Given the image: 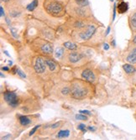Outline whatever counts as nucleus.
<instances>
[{
  "mask_svg": "<svg viewBox=\"0 0 136 140\" xmlns=\"http://www.w3.org/2000/svg\"><path fill=\"white\" fill-rule=\"evenodd\" d=\"M45 9L48 11V13L53 15H57L62 11V6L60 3L55 1V0H46Z\"/></svg>",
  "mask_w": 136,
  "mask_h": 140,
  "instance_id": "1",
  "label": "nucleus"
},
{
  "mask_svg": "<svg viewBox=\"0 0 136 140\" xmlns=\"http://www.w3.org/2000/svg\"><path fill=\"white\" fill-rule=\"evenodd\" d=\"M71 92H72V97H74L75 99H82L88 94V90L80 85L75 84L72 87Z\"/></svg>",
  "mask_w": 136,
  "mask_h": 140,
  "instance_id": "2",
  "label": "nucleus"
},
{
  "mask_svg": "<svg viewBox=\"0 0 136 140\" xmlns=\"http://www.w3.org/2000/svg\"><path fill=\"white\" fill-rule=\"evenodd\" d=\"M3 98L6 102L11 107H16L18 105L19 100H18V97L15 92L7 91L3 93Z\"/></svg>",
  "mask_w": 136,
  "mask_h": 140,
  "instance_id": "3",
  "label": "nucleus"
},
{
  "mask_svg": "<svg viewBox=\"0 0 136 140\" xmlns=\"http://www.w3.org/2000/svg\"><path fill=\"white\" fill-rule=\"evenodd\" d=\"M45 66L46 63L45 61L42 59L41 57H37L35 60V63H34V70L37 73L41 74L45 71Z\"/></svg>",
  "mask_w": 136,
  "mask_h": 140,
  "instance_id": "4",
  "label": "nucleus"
},
{
  "mask_svg": "<svg viewBox=\"0 0 136 140\" xmlns=\"http://www.w3.org/2000/svg\"><path fill=\"white\" fill-rule=\"evenodd\" d=\"M95 31H96V28H95L94 25H88L86 30L80 34V37L82 38V40H89L93 35Z\"/></svg>",
  "mask_w": 136,
  "mask_h": 140,
  "instance_id": "5",
  "label": "nucleus"
},
{
  "mask_svg": "<svg viewBox=\"0 0 136 140\" xmlns=\"http://www.w3.org/2000/svg\"><path fill=\"white\" fill-rule=\"evenodd\" d=\"M82 77L86 81L90 82H93L95 81V75L91 70H84L82 73Z\"/></svg>",
  "mask_w": 136,
  "mask_h": 140,
  "instance_id": "6",
  "label": "nucleus"
},
{
  "mask_svg": "<svg viewBox=\"0 0 136 140\" xmlns=\"http://www.w3.org/2000/svg\"><path fill=\"white\" fill-rule=\"evenodd\" d=\"M68 58H69V60L72 63H76L81 60L82 56H81L80 54L76 53V52H72V53L69 55Z\"/></svg>",
  "mask_w": 136,
  "mask_h": 140,
  "instance_id": "7",
  "label": "nucleus"
},
{
  "mask_svg": "<svg viewBox=\"0 0 136 140\" xmlns=\"http://www.w3.org/2000/svg\"><path fill=\"white\" fill-rule=\"evenodd\" d=\"M117 9H118V12H119V14H124L125 12H127L128 9H129V5H128V3H125V2H121V3L118 5Z\"/></svg>",
  "mask_w": 136,
  "mask_h": 140,
  "instance_id": "8",
  "label": "nucleus"
},
{
  "mask_svg": "<svg viewBox=\"0 0 136 140\" xmlns=\"http://www.w3.org/2000/svg\"><path fill=\"white\" fill-rule=\"evenodd\" d=\"M41 50L43 53L49 55V54H51L52 52H53V48H52L51 44L47 43V44H44L43 45H42Z\"/></svg>",
  "mask_w": 136,
  "mask_h": 140,
  "instance_id": "9",
  "label": "nucleus"
},
{
  "mask_svg": "<svg viewBox=\"0 0 136 140\" xmlns=\"http://www.w3.org/2000/svg\"><path fill=\"white\" fill-rule=\"evenodd\" d=\"M127 60L129 63H132V64H135L136 63V48L134 49L129 53V55L127 57Z\"/></svg>",
  "mask_w": 136,
  "mask_h": 140,
  "instance_id": "10",
  "label": "nucleus"
},
{
  "mask_svg": "<svg viewBox=\"0 0 136 140\" xmlns=\"http://www.w3.org/2000/svg\"><path fill=\"white\" fill-rule=\"evenodd\" d=\"M123 70H124V71L128 73V74H133V73L135 72V68L133 66H131V65L129 64H125L123 66Z\"/></svg>",
  "mask_w": 136,
  "mask_h": 140,
  "instance_id": "11",
  "label": "nucleus"
},
{
  "mask_svg": "<svg viewBox=\"0 0 136 140\" xmlns=\"http://www.w3.org/2000/svg\"><path fill=\"white\" fill-rule=\"evenodd\" d=\"M19 123L21 125L23 126H26V125H29L30 123H31V120L28 117L26 116H20L19 117Z\"/></svg>",
  "mask_w": 136,
  "mask_h": 140,
  "instance_id": "12",
  "label": "nucleus"
},
{
  "mask_svg": "<svg viewBox=\"0 0 136 140\" xmlns=\"http://www.w3.org/2000/svg\"><path fill=\"white\" fill-rule=\"evenodd\" d=\"M45 63H46V66H48L49 69H50V70H51V71H53V70H56V62L54 61V60H45Z\"/></svg>",
  "mask_w": 136,
  "mask_h": 140,
  "instance_id": "13",
  "label": "nucleus"
},
{
  "mask_svg": "<svg viewBox=\"0 0 136 140\" xmlns=\"http://www.w3.org/2000/svg\"><path fill=\"white\" fill-rule=\"evenodd\" d=\"M69 135H70V131L66 129V130H60L56 137L58 139H61V138H68Z\"/></svg>",
  "mask_w": 136,
  "mask_h": 140,
  "instance_id": "14",
  "label": "nucleus"
},
{
  "mask_svg": "<svg viewBox=\"0 0 136 140\" xmlns=\"http://www.w3.org/2000/svg\"><path fill=\"white\" fill-rule=\"evenodd\" d=\"M64 46L66 48H67L68 50H76V44H75L74 43H72V42H65Z\"/></svg>",
  "mask_w": 136,
  "mask_h": 140,
  "instance_id": "15",
  "label": "nucleus"
},
{
  "mask_svg": "<svg viewBox=\"0 0 136 140\" xmlns=\"http://www.w3.org/2000/svg\"><path fill=\"white\" fill-rule=\"evenodd\" d=\"M37 6H38V0H34V1L31 2L30 4H28L27 9L29 10V11H33Z\"/></svg>",
  "mask_w": 136,
  "mask_h": 140,
  "instance_id": "16",
  "label": "nucleus"
},
{
  "mask_svg": "<svg viewBox=\"0 0 136 140\" xmlns=\"http://www.w3.org/2000/svg\"><path fill=\"white\" fill-rule=\"evenodd\" d=\"M64 51H65V50L63 48L59 47V48L56 49V51H55V55H56V56L57 58H60L64 55Z\"/></svg>",
  "mask_w": 136,
  "mask_h": 140,
  "instance_id": "17",
  "label": "nucleus"
},
{
  "mask_svg": "<svg viewBox=\"0 0 136 140\" xmlns=\"http://www.w3.org/2000/svg\"><path fill=\"white\" fill-rule=\"evenodd\" d=\"M76 3H77L78 6H81V7H85L88 4V0H76Z\"/></svg>",
  "mask_w": 136,
  "mask_h": 140,
  "instance_id": "18",
  "label": "nucleus"
},
{
  "mask_svg": "<svg viewBox=\"0 0 136 140\" xmlns=\"http://www.w3.org/2000/svg\"><path fill=\"white\" fill-rule=\"evenodd\" d=\"M10 31H11V34H12V35L14 36V38H15V39H18V38H19L18 31L15 28H11V29H10Z\"/></svg>",
  "mask_w": 136,
  "mask_h": 140,
  "instance_id": "19",
  "label": "nucleus"
},
{
  "mask_svg": "<svg viewBox=\"0 0 136 140\" xmlns=\"http://www.w3.org/2000/svg\"><path fill=\"white\" fill-rule=\"evenodd\" d=\"M131 24L133 27L136 28V13L134 14L131 17Z\"/></svg>",
  "mask_w": 136,
  "mask_h": 140,
  "instance_id": "20",
  "label": "nucleus"
},
{
  "mask_svg": "<svg viewBox=\"0 0 136 140\" xmlns=\"http://www.w3.org/2000/svg\"><path fill=\"white\" fill-rule=\"evenodd\" d=\"M76 118L77 119V120H87V119H88V117L85 116L84 114L81 113V114H76Z\"/></svg>",
  "mask_w": 136,
  "mask_h": 140,
  "instance_id": "21",
  "label": "nucleus"
},
{
  "mask_svg": "<svg viewBox=\"0 0 136 140\" xmlns=\"http://www.w3.org/2000/svg\"><path fill=\"white\" fill-rule=\"evenodd\" d=\"M70 88L69 87H64V88H62V90H61V93L63 95H67L68 93H70Z\"/></svg>",
  "mask_w": 136,
  "mask_h": 140,
  "instance_id": "22",
  "label": "nucleus"
},
{
  "mask_svg": "<svg viewBox=\"0 0 136 140\" xmlns=\"http://www.w3.org/2000/svg\"><path fill=\"white\" fill-rule=\"evenodd\" d=\"M17 74L19 75V76H20L21 78H25L26 77V75L24 74V73L20 69H17Z\"/></svg>",
  "mask_w": 136,
  "mask_h": 140,
  "instance_id": "23",
  "label": "nucleus"
},
{
  "mask_svg": "<svg viewBox=\"0 0 136 140\" xmlns=\"http://www.w3.org/2000/svg\"><path fill=\"white\" fill-rule=\"evenodd\" d=\"M40 127V125H37V126H35L34 127H33V129H32V130L30 132V134H29V135H30V136H32V135H33L34 133L38 130V128H39Z\"/></svg>",
  "mask_w": 136,
  "mask_h": 140,
  "instance_id": "24",
  "label": "nucleus"
},
{
  "mask_svg": "<svg viewBox=\"0 0 136 140\" xmlns=\"http://www.w3.org/2000/svg\"><path fill=\"white\" fill-rule=\"evenodd\" d=\"M75 26L77 28H83L85 26V24L82 21H78V22H76V23H75Z\"/></svg>",
  "mask_w": 136,
  "mask_h": 140,
  "instance_id": "25",
  "label": "nucleus"
},
{
  "mask_svg": "<svg viewBox=\"0 0 136 140\" xmlns=\"http://www.w3.org/2000/svg\"><path fill=\"white\" fill-rule=\"evenodd\" d=\"M77 128L79 129V130H82V132H86V125L85 124H83V123H81V124H79L78 125V127H77Z\"/></svg>",
  "mask_w": 136,
  "mask_h": 140,
  "instance_id": "26",
  "label": "nucleus"
},
{
  "mask_svg": "<svg viewBox=\"0 0 136 140\" xmlns=\"http://www.w3.org/2000/svg\"><path fill=\"white\" fill-rule=\"evenodd\" d=\"M80 113H82V114H87V115H91V112L88 110H80Z\"/></svg>",
  "mask_w": 136,
  "mask_h": 140,
  "instance_id": "27",
  "label": "nucleus"
},
{
  "mask_svg": "<svg viewBox=\"0 0 136 140\" xmlns=\"http://www.w3.org/2000/svg\"><path fill=\"white\" fill-rule=\"evenodd\" d=\"M0 16H1V17H3V16H4V10H3V8L2 7H0Z\"/></svg>",
  "mask_w": 136,
  "mask_h": 140,
  "instance_id": "28",
  "label": "nucleus"
},
{
  "mask_svg": "<svg viewBox=\"0 0 136 140\" xmlns=\"http://www.w3.org/2000/svg\"><path fill=\"white\" fill-rule=\"evenodd\" d=\"M59 126H60V123H56L55 124L50 126V127H51V128H56V127H59Z\"/></svg>",
  "mask_w": 136,
  "mask_h": 140,
  "instance_id": "29",
  "label": "nucleus"
},
{
  "mask_svg": "<svg viewBox=\"0 0 136 140\" xmlns=\"http://www.w3.org/2000/svg\"><path fill=\"white\" fill-rule=\"evenodd\" d=\"M115 15H116V5L114 4V6H113V20L115 19Z\"/></svg>",
  "mask_w": 136,
  "mask_h": 140,
  "instance_id": "30",
  "label": "nucleus"
},
{
  "mask_svg": "<svg viewBox=\"0 0 136 140\" xmlns=\"http://www.w3.org/2000/svg\"><path fill=\"white\" fill-rule=\"evenodd\" d=\"M103 49H104L105 50H109V45H108V44H107V43L103 44Z\"/></svg>",
  "mask_w": 136,
  "mask_h": 140,
  "instance_id": "31",
  "label": "nucleus"
},
{
  "mask_svg": "<svg viewBox=\"0 0 136 140\" xmlns=\"http://www.w3.org/2000/svg\"><path fill=\"white\" fill-rule=\"evenodd\" d=\"M88 128V130H90V131H92V132H94L95 130H96V127H92V126H89Z\"/></svg>",
  "mask_w": 136,
  "mask_h": 140,
  "instance_id": "32",
  "label": "nucleus"
},
{
  "mask_svg": "<svg viewBox=\"0 0 136 140\" xmlns=\"http://www.w3.org/2000/svg\"><path fill=\"white\" fill-rule=\"evenodd\" d=\"M5 21H6V23L9 24V25H10V24H11V21L9 20V18L6 17V18H5Z\"/></svg>",
  "mask_w": 136,
  "mask_h": 140,
  "instance_id": "33",
  "label": "nucleus"
},
{
  "mask_svg": "<svg viewBox=\"0 0 136 140\" xmlns=\"http://www.w3.org/2000/svg\"><path fill=\"white\" fill-rule=\"evenodd\" d=\"M9 138H11V135L8 134V135H6V136H3V137L2 138V139H9Z\"/></svg>",
  "mask_w": 136,
  "mask_h": 140,
  "instance_id": "34",
  "label": "nucleus"
},
{
  "mask_svg": "<svg viewBox=\"0 0 136 140\" xmlns=\"http://www.w3.org/2000/svg\"><path fill=\"white\" fill-rule=\"evenodd\" d=\"M110 29H111L110 26H108V27H107V30H106V33H105V35H107V34H109V32H110Z\"/></svg>",
  "mask_w": 136,
  "mask_h": 140,
  "instance_id": "35",
  "label": "nucleus"
},
{
  "mask_svg": "<svg viewBox=\"0 0 136 140\" xmlns=\"http://www.w3.org/2000/svg\"><path fill=\"white\" fill-rule=\"evenodd\" d=\"M2 70H6V71H9V67H7V66H3V67H2Z\"/></svg>",
  "mask_w": 136,
  "mask_h": 140,
  "instance_id": "36",
  "label": "nucleus"
},
{
  "mask_svg": "<svg viewBox=\"0 0 136 140\" xmlns=\"http://www.w3.org/2000/svg\"><path fill=\"white\" fill-rule=\"evenodd\" d=\"M112 44H113V46L116 45V43H115V40H113V41H112Z\"/></svg>",
  "mask_w": 136,
  "mask_h": 140,
  "instance_id": "37",
  "label": "nucleus"
},
{
  "mask_svg": "<svg viewBox=\"0 0 136 140\" xmlns=\"http://www.w3.org/2000/svg\"><path fill=\"white\" fill-rule=\"evenodd\" d=\"M3 53H4L5 55H7V56H9V53H8V52H7V51H6V50H4V51H3Z\"/></svg>",
  "mask_w": 136,
  "mask_h": 140,
  "instance_id": "38",
  "label": "nucleus"
},
{
  "mask_svg": "<svg viewBox=\"0 0 136 140\" xmlns=\"http://www.w3.org/2000/svg\"><path fill=\"white\" fill-rule=\"evenodd\" d=\"M133 42H134V43H135V44H136V36H135V38H134V40H133Z\"/></svg>",
  "mask_w": 136,
  "mask_h": 140,
  "instance_id": "39",
  "label": "nucleus"
},
{
  "mask_svg": "<svg viewBox=\"0 0 136 140\" xmlns=\"http://www.w3.org/2000/svg\"><path fill=\"white\" fill-rule=\"evenodd\" d=\"M0 76H1V77H2V78H4V77H5L4 75H3V73H1V74H0Z\"/></svg>",
  "mask_w": 136,
  "mask_h": 140,
  "instance_id": "40",
  "label": "nucleus"
},
{
  "mask_svg": "<svg viewBox=\"0 0 136 140\" xmlns=\"http://www.w3.org/2000/svg\"><path fill=\"white\" fill-rule=\"evenodd\" d=\"M9 64L10 65V66H12V65H13V62H12V61H9Z\"/></svg>",
  "mask_w": 136,
  "mask_h": 140,
  "instance_id": "41",
  "label": "nucleus"
},
{
  "mask_svg": "<svg viewBox=\"0 0 136 140\" xmlns=\"http://www.w3.org/2000/svg\"><path fill=\"white\" fill-rule=\"evenodd\" d=\"M2 1H6V0H2Z\"/></svg>",
  "mask_w": 136,
  "mask_h": 140,
  "instance_id": "42",
  "label": "nucleus"
},
{
  "mask_svg": "<svg viewBox=\"0 0 136 140\" xmlns=\"http://www.w3.org/2000/svg\"><path fill=\"white\" fill-rule=\"evenodd\" d=\"M110 1H113V0H110Z\"/></svg>",
  "mask_w": 136,
  "mask_h": 140,
  "instance_id": "43",
  "label": "nucleus"
}]
</instances>
